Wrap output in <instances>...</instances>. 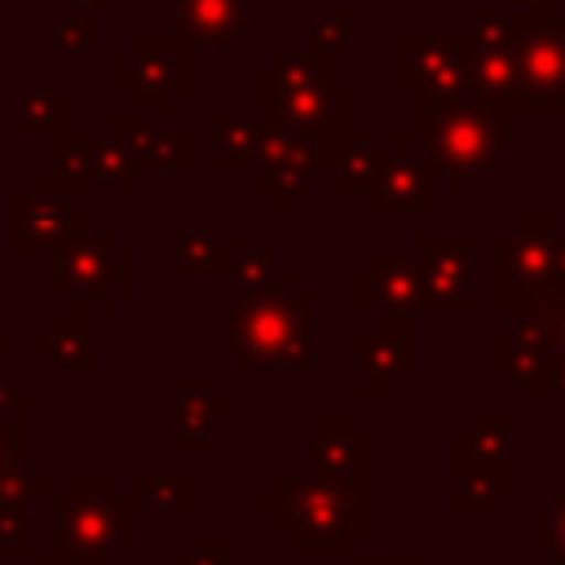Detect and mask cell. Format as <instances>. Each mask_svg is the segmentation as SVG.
<instances>
[{
    "mask_svg": "<svg viewBox=\"0 0 565 565\" xmlns=\"http://www.w3.org/2000/svg\"><path fill=\"white\" fill-rule=\"evenodd\" d=\"M252 115L265 128L313 141L331 172L340 146L358 132V79L331 62H318L309 49H296L282 53L269 71L252 75Z\"/></svg>",
    "mask_w": 565,
    "mask_h": 565,
    "instance_id": "obj_1",
    "label": "cell"
},
{
    "mask_svg": "<svg viewBox=\"0 0 565 565\" xmlns=\"http://www.w3.org/2000/svg\"><path fill=\"white\" fill-rule=\"evenodd\" d=\"M252 512L265 516L296 556H349L375 530V490L318 472H278L265 494L252 499Z\"/></svg>",
    "mask_w": 565,
    "mask_h": 565,
    "instance_id": "obj_2",
    "label": "cell"
},
{
    "mask_svg": "<svg viewBox=\"0 0 565 565\" xmlns=\"http://www.w3.org/2000/svg\"><path fill=\"white\" fill-rule=\"evenodd\" d=\"M313 313H318V300L309 291L269 296V300L234 296V305L212 318V331L234 340L230 366L238 375L269 371V366H282L291 375H313L318 366Z\"/></svg>",
    "mask_w": 565,
    "mask_h": 565,
    "instance_id": "obj_3",
    "label": "cell"
},
{
    "mask_svg": "<svg viewBox=\"0 0 565 565\" xmlns=\"http://www.w3.org/2000/svg\"><path fill=\"white\" fill-rule=\"evenodd\" d=\"M521 115L490 110L481 102L455 97L437 106H411V132L419 141V154L437 177L450 181L455 194H472L481 177L494 168V159L512 146Z\"/></svg>",
    "mask_w": 565,
    "mask_h": 565,
    "instance_id": "obj_4",
    "label": "cell"
},
{
    "mask_svg": "<svg viewBox=\"0 0 565 565\" xmlns=\"http://www.w3.org/2000/svg\"><path fill=\"white\" fill-rule=\"evenodd\" d=\"M49 552L75 565H119L137 547V512L110 472H75L66 494L49 499Z\"/></svg>",
    "mask_w": 565,
    "mask_h": 565,
    "instance_id": "obj_5",
    "label": "cell"
},
{
    "mask_svg": "<svg viewBox=\"0 0 565 565\" xmlns=\"http://www.w3.org/2000/svg\"><path fill=\"white\" fill-rule=\"evenodd\" d=\"M450 472L459 481L450 508L459 516H490L516 490V419L508 411H477L450 441Z\"/></svg>",
    "mask_w": 565,
    "mask_h": 565,
    "instance_id": "obj_6",
    "label": "cell"
},
{
    "mask_svg": "<svg viewBox=\"0 0 565 565\" xmlns=\"http://www.w3.org/2000/svg\"><path fill=\"white\" fill-rule=\"evenodd\" d=\"M110 88L150 119L168 115L194 88V44L177 31H137L128 49L110 53Z\"/></svg>",
    "mask_w": 565,
    "mask_h": 565,
    "instance_id": "obj_7",
    "label": "cell"
},
{
    "mask_svg": "<svg viewBox=\"0 0 565 565\" xmlns=\"http://www.w3.org/2000/svg\"><path fill=\"white\" fill-rule=\"evenodd\" d=\"M49 287L88 318H106L137 287V256L106 230H88L49 256Z\"/></svg>",
    "mask_w": 565,
    "mask_h": 565,
    "instance_id": "obj_8",
    "label": "cell"
},
{
    "mask_svg": "<svg viewBox=\"0 0 565 565\" xmlns=\"http://www.w3.org/2000/svg\"><path fill=\"white\" fill-rule=\"evenodd\" d=\"M556 216L516 212L508 230L494 234V313L516 318L521 305L539 300L556 282Z\"/></svg>",
    "mask_w": 565,
    "mask_h": 565,
    "instance_id": "obj_9",
    "label": "cell"
},
{
    "mask_svg": "<svg viewBox=\"0 0 565 565\" xmlns=\"http://www.w3.org/2000/svg\"><path fill=\"white\" fill-rule=\"evenodd\" d=\"M472 31H397L393 35V88L419 106L455 102L468 88Z\"/></svg>",
    "mask_w": 565,
    "mask_h": 565,
    "instance_id": "obj_10",
    "label": "cell"
},
{
    "mask_svg": "<svg viewBox=\"0 0 565 565\" xmlns=\"http://www.w3.org/2000/svg\"><path fill=\"white\" fill-rule=\"evenodd\" d=\"M521 115H565V9L516 13Z\"/></svg>",
    "mask_w": 565,
    "mask_h": 565,
    "instance_id": "obj_11",
    "label": "cell"
},
{
    "mask_svg": "<svg viewBox=\"0 0 565 565\" xmlns=\"http://www.w3.org/2000/svg\"><path fill=\"white\" fill-rule=\"evenodd\" d=\"M411 256L424 278V309H450L468 318L477 309V234L472 230H419L411 238Z\"/></svg>",
    "mask_w": 565,
    "mask_h": 565,
    "instance_id": "obj_12",
    "label": "cell"
},
{
    "mask_svg": "<svg viewBox=\"0 0 565 565\" xmlns=\"http://www.w3.org/2000/svg\"><path fill=\"white\" fill-rule=\"evenodd\" d=\"M468 53V102L503 115H521V62H516V13H477Z\"/></svg>",
    "mask_w": 565,
    "mask_h": 565,
    "instance_id": "obj_13",
    "label": "cell"
},
{
    "mask_svg": "<svg viewBox=\"0 0 565 565\" xmlns=\"http://www.w3.org/2000/svg\"><path fill=\"white\" fill-rule=\"evenodd\" d=\"M327 177V159L313 141L296 137V132H282V128H265V141H260V154L252 163V190L269 199V207L278 216L296 212L300 199L309 194L313 177Z\"/></svg>",
    "mask_w": 565,
    "mask_h": 565,
    "instance_id": "obj_14",
    "label": "cell"
},
{
    "mask_svg": "<svg viewBox=\"0 0 565 565\" xmlns=\"http://www.w3.org/2000/svg\"><path fill=\"white\" fill-rule=\"evenodd\" d=\"M97 230L93 225V212H84L75 203V194H57V190H18L9 199V247L18 256H31V252H57L66 247L71 238Z\"/></svg>",
    "mask_w": 565,
    "mask_h": 565,
    "instance_id": "obj_15",
    "label": "cell"
},
{
    "mask_svg": "<svg viewBox=\"0 0 565 565\" xmlns=\"http://www.w3.org/2000/svg\"><path fill=\"white\" fill-rule=\"evenodd\" d=\"M371 207L380 216H428L437 207V172L419 154L411 128L393 132L388 150L380 154V172L371 185Z\"/></svg>",
    "mask_w": 565,
    "mask_h": 565,
    "instance_id": "obj_16",
    "label": "cell"
},
{
    "mask_svg": "<svg viewBox=\"0 0 565 565\" xmlns=\"http://www.w3.org/2000/svg\"><path fill=\"white\" fill-rule=\"evenodd\" d=\"M415 371V322L411 318H371L366 331L353 335V388L362 397L393 393Z\"/></svg>",
    "mask_w": 565,
    "mask_h": 565,
    "instance_id": "obj_17",
    "label": "cell"
},
{
    "mask_svg": "<svg viewBox=\"0 0 565 565\" xmlns=\"http://www.w3.org/2000/svg\"><path fill=\"white\" fill-rule=\"evenodd\" d=\"M234 415V397L207 371L172 375V450L177 455H212L221 419Z\"/></svg>",
    "mask_w": 565,
    "mask_h": 565,
    "instance_id": "obj_18",
    "label": "cell"
},
{
    "mask_svg": "<svg viewBox=\"0 0 565 565\" xmlns=\"http://www.w3.org/2000/svg\"><path fill=\"white\" fill-rule=\"evenodd\" d=\"M353 313L362 318H419L424 309V278L411 252H375L371 265L353 278Z\"/></svg>",
    "mask_w": 565,
    "mask_h": 565,
    "instance_id": "obj_19",
    "label": "cell"
},
{
    "mask_svg": "<svg viewBox=\"0 0 565 565\" xmlns=\"http://www.w3.org/2000/svg\"><path fill=\"white\" fill-rule=\"evenodd\" d=\"M309 472L375 490V437L349 411H318L309 441Z\"/></svg>",
    "mask_w": 565,
    "mask_h": 565,
    "instance_id": "obj_20",
    "label": "cell"
},
{
    "mask_svg": "<svg viewBox=\"0 0 565 565\" xmlns=\"http://www.w3.org/2000/svg\"><path fill=\"white\" fill-rule=\"evenodd\" d=\"M256 247L247 230H221L212 212H194L185 230L172 234V274L181 278H207V274H230V265Z\"/></svg>",
    "mask_w": 565,
    "mask_h": 565,
    "instance_id": "obj_21",
    "label": "cell"
},
{
    "mask_svg": "<svg viewBox=\"0 0 565 565\" xmlns=\"http://www.w3.org/2000/svg\"><path fill=\"white\" fill-rule=\"evenodd\" d=\"M494 371L503 380H512V388L521 397H547L552 384V353L547 340L534 322H512L508 331L494 335Z\"/></svg>",
    "mask_w": 565,
    "mask_h": 565,
    "instance_id": "obj_22",
    "label": "cell"
},
{
    "mask_svg": "<svg viewBox=\"0 0 565 565\" xmlns=\"http://www.w3.org/2000/svg\"><path fill=\"white\" fill-rule=\"evenodd\" d=\"M252 26V0H172V31L194 49H234Z\"/></svg>",
    "mask_w": 565,
    "mask_h": 565,
    "instance_id": "obj_23",
    "label": "cell"
},
{
    "mask_svg": "<svg viewBox=\"0 0 565 565\" xmlns=\"http://www.w3.org/2000/svg\"><path fill=\"white\" fill-rule=\"evenodd\" d=\"M31 353L53 362L57 371L71 375H88L93 371V318L79 309H62L49 318V327H40L31 335Z\"/></svg>",
    "mask_w": 565,
    "mask_h": 565,
    "instance_id": "obj_24",
    "label": "cell"
},
{
    "mask_svg": "<svg viewBox=\"0 0 565 565\" xmlns=\"http://www.w3.org/2000/svg\"><path fill=\"white\" fill-rule=\"evenodd\" d=\"M71 119H75V97L62 93L49 71H35L31 84H26V93L13 106V119L9 124L22 137H57V132L71 128Z\"/></svg>",
    "mask_w": 565,
    "mask_h": 565,
    "instance_id": "obj_25",
    "label": "cell"
},
{
    "mask_svg": "<svg viewBox=\"0 0 565 565\" xmlns=\"http://www.w3.org/2000/svg\"><path fill=\"white\" fill-rule=\"evenodd\" d=\"M265 141V124L247 110H216L212 115V168L234 177V172H252L256 154Z\"/></svg>",
    "mask_w": 565,
    "mask_h": 565,
    "instance_id": "obj_26",
    "label": "cell"
},
{
    "mask_svg": "<svg viewBox=\"0 0 565 565\" xmlns=\"http://www.w3.org/2000/svg\"><path fill=\"white\" fill-rule=\"evenodd\" d=\"M128 503L137 516H190L194 512V477L190 472H137Z\"/></svg>",
    "mask_w": 565,
    "mask_h": 565,
    "instance_id": "obj_27",
    "label": "cell"
},
{
    "mask_svg": "<svg viewBox=\"0 0 565 565\" xmlns=\"http://www.w3.org/2000/svg\"><path fill=\"white\" fill-rule=\"evenodd\" d=\"M521 322H534L547 340V353H552V384H547V397H552V411L565 415V296H539L530 305L516 309Z\"/></svg>",
    "mask_w": 565,
    "mask_h": 565,
    "instance_id": "obj_28",
    "label": "cell"
},
{
    "mask_svg": "<svg viewBox=\"0 0 565 565\" xmlns=\"http://www.w3.org/2000/svg\"><path fill=\"white\" fill-rule=\"evenodd\" d=\"M225 278L234 282V296H252V300H269V296H291V291H300V287H296V274H291V269H278L274 256H265L260 247H247V252L230 265Z\"/></svg>",
    "mask_w": 565,
    "mask_h": 565,
    "instance_id": "obj_29",
    "label": "cell"
},
{
    "mask_svg": "<svg viewBox=\"0 0 565 565\" xmlns=\"http://www.w3.org/2000/svg\"><path fill=\"white\" fill-rule=\"evenodd\" d=\"M380 141L371 137V132H353L344 146H340V154H335V163H331V190L335 194H371V185H375V172H380Z\"/></svg>",
    "mask_w": 565,
    "mask_h": 565,
    "instance_id": "obj_30",
    "label": "cell"
},
{
    "mask_svg": "<svg viewBox=\"0 0 565 565\" xmlns=\"http://www.w3.org/2000/svg\"><path fill=\"white\" fill-rule=\"evenodd\" d=\"M154 119L146 115V110H137V106H128V110H115L110 115V137L128 150V159L137 163V172L146 177V172H154Z\"/></svg>",
    "mask_w": 565,
    "mask_h": 565,
    "instance_id": "obj_31",
    "label": "cell"
},
{
    "mask_svg": "<svg viewBox=\"0 0 565 565\" xmlns=\"http://www.w3.org/2000/svg\"><path fill=\"white\" fill-rule=\"evenodd\" d=\"M353 31H358V18L349 13V9H322V13H313V22H309V53L318 57V62H340V53L349 49V40H353Z\"/></svg>",
    "mask_w": 565,
    "mask_h": 565,
    "instance_id": "obj_32",
    "label": "cell"
},
{
    "mask_svg": "<svg viewBox=\"0 0 565 565\" xmlns=\"http://www.w3.org/2000/svg\"><path fill=\"white\" fill-rule=\"evenodd\" d=\"M35 499H53V477L35 463H18L0 477V512H26Z\"/></svg>",
    "mask_w": 565,
    "mask_h": 565,
    "instance_id": "obj_33",
    "label": "cell"
},
{
    "mask_svg": "<svg viewBox=\"0 0 565 565\" xmlns=\"http://www.w3.org/2000/svg\"><path fill=\"white\" fill-rule=\"evenodd\" d=\"M97 194H132L137 190V163L115 137H97Z\"/></svg>",
    "mask_w": 565,
    "mask_h": 565,
    "instance_id": "obj_34",
    "label": "cell"
},
{
    "mask_svg": "<svg viewBox=\"0 0 565 565\" xmlns=\"http://www.w3.org/2000/svg\"><path fill=\"white\" fill-rule=\"evenodd\" d=\"M530 530H534V534H530L534 552H539L543 561H552V565H565V499H556L547 512H539Z\"/></svg>",
    "mask_w": 565,
    "mask_h": 565,
    "instance_id": "obj_35",
    "label": "cell"
},
{
    "mask_svg": "<svg viewBox=\"0 0 565 565\" xmlns=\"http://www.w3.org/2000/svg\"><path fill=\"white\" fill-rule=\"evenodd\" d=\"M194 168V137L185 128H159L154 132V172L185 177Z\"/></svg>",
    "mask_w": 565,
    "mask_h": 565,
    "instance_id": "obj_36",
    "label": "cell"
},
{
    "mask_svg": "<svg viewBox=\"0 0 565 565\" xmlns=\"http://www.w3.org/2000/svg\"><path fill=\"white\" fill-rule=\"evenodd\" d=\"M49 40H53V49L57 53H93V13L88 9H71L66 18H57L53 26H49Z\"/></svg>",
    "mask_w": 565,
    "mask_h": 565,
    "instance_id": "obj_37",
    "label": "cell"
},
{
    "mask_svg": "<svg viewBox=\"0 0 565 565\" xmlns=\"http://www.w3.org/2000/svg\"><path fill=\"white\" fill-rule=\"evenodd\" d=\"M172 565H234V534H194Z\"/></svg>",
    "mask_w": 565,
    "mask_h": 565,
    "instance_id": "obj_38",
    "label": "cell"
},
{
    "mask_svg": "<svg viewBox=\"0 0 565 565\" xmlns=\"http://www.w3.org/2000/svg\"><path fill=\"white\" fill-rule=\"evenodd\" d=\"M0 556H35V525L26 512H0Z\"/></svg>",
    "mask_w": 565,
    "mask_h": 565,
    "instance_id": "obj_39",
    "label": "cell"
},
{
    "mask_svg": "<svg viewBox=\"0 0 565 565\" xmlns=\"http://www.w3.org/2000/svg\"><path fill=\"white\" fill-rule=\"evenodd\" d=\"M353 565H437L428 552H362Z\"/></svg>",
    "mask_w": 565,
    "mask_h": 565,
    "instance_id": "obj_40",
    "label": "cell"
},
{
    "mask_svg": "<svg viewBox=\"0 0 565 565\" xmlns=\"http://www.w3.org/2000/svg\"><path fill=\"white\" fill-rule=\"evenodd\" d=\"M18 463H31V450H26V446H18V441L0 428V477H4L9 468H18Z\"/></svg>",
    "mask_w": 565,
    "mask_h": 565,
    "instance_id": "obj_41",
    "label": "cell"
},
{
    "mask_svg": "<svg viewBox=\"0 0 565 565\" xmlns=\"http://www.w3.org/2000/svg\"><path fill=\"white\" fill-rule=\"evenodd\" d=\"M552 291L565 296V230L556 234V282H552ZM552 291H547V296H552Z\"/></svg>",
    "mask_w": 565,
    "mask_h": 565,
    "instance_id": "obj_42",
    "label": "cell"
},
{
    "mask_svg": "<svg viewBox=\"0 0 565 565\" xmlns=\"http://www.w3.org/2000/svg\"><path fill=\"white\" fill-rule=\"evenodd\" d=\"M31 565H75V561H66V556H57V552H35Z\"/></svg>",
    "mask_w": 565,
    "mask_h": 565,
    "instance_id": "obj_43",
    "label": "cell"
},
{
    "mask_svg": "<svg viewBox=\"0 0 565 565\" xmlns=\"http://www.w3.org/2000/svg\"><path fill=\"white\" fill-rule=\"evenodd\" d=\"M521 4V13H547L552 9V0H516Z\"/></svg>",
    "mask_w": 565,
    "mask_h": 565,
    "instance_id": "obj_44",
    "label": "cell"
},
{
    "mask_svg": "<svg viewBox=\"0 0 565 565\" xmlns=\"http://www.w3.org/2000/svg\"><path fill=\"white\" fill-rule=\"evenodd\" d=\"M75 4H79V9H88V13H97V9H110L115 0H75Z\"/></svg>",
    "mask_w": 565,
    "mask_h": 565,
    "instance_id": "obj_45",
    "label": "cell"
},
{
    "mask_svg": "<svg viewBox=\"0 0 565 565\" xmlns=\"http://www.w3.org/2000/svg\"><path fill=\"white\" fill-rule=\"evenodd\" d=\"M9 349H13V335H9V331H0V358H4Z\"/></svg>",
    "mask_w": 565,
    "mask_h": 565,
    "instance_id": "obj_46",
    "label": "cell"
}]
</instances>
